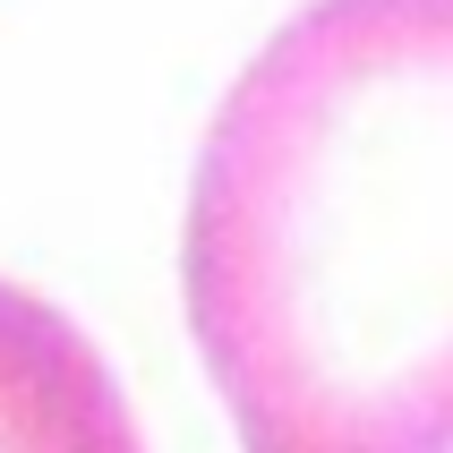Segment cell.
<instances>
[{
  "label": "cell",
  "mask_w": 453,
  "mask_h": 453,
  "mask_svg": "<svg viewBox=\"0 0 453 453\" xmlns=\"http://www.w3.org/2000/svg\"><path fill=\"white\" fill-rule=\"evenodd\" d=\"M0 453H146L103 351L18 282H0Z\"/></svg>",
  "instance_id": "obj_2"
},
{
  "label": "cell",
  "mask_w": 453,
  "mask_h": 453,
  "mask_svg": "<svg viewBox=\"0 0 453 453\" xmlns=\"http://www.w3.org/2000/svg\"><path fill=\"white\" fill-rule=\"evenodd\" d=\"M180 291L240 453H453V0H308L240 69Z\"/></svg>",
  "instance_id": "obj_1"
}]
</instances>
